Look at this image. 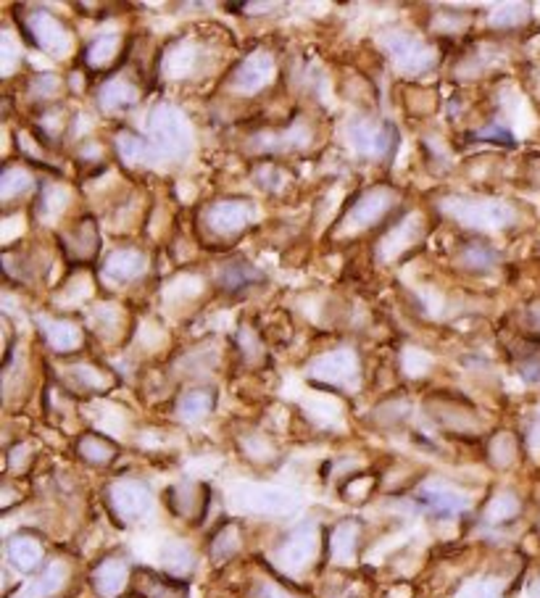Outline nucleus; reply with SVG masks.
I'll return each mask as SVG.
<instances>
[{
  "instance_id": "a19ab883",
  "label": "nucleus",
  "mask_w": 540,
  "mask_h": 598,
  "mask_svg": "<svg viewBox=\"0 0 540 598\" xmlns=\"http://www.w3.org/2000/svg\"><path fill=\"white\" fill-rule=\"evenodd\" d=\"M464 598H499V591H496V585H491V583H477V585H472V588L466 591Z\"/></svg>"
},
{
  "instance_id": "1a4fd4ad",
  "label": "nucleus",
  "mask_w": 540,
  "mask_h": 598,
  "mask_svg": "<svg viewBox=\"0 0 540 598\" xmlns=\"http://www.w3.org/2000/svg\"><path fill=\"white\" fill-rule=\"evenodd\" d=\"M253 219L250 201H219L206 212V227L219 238H238Z\"/></svg>"
},
{
  "instance_id": "dca6fc26",
  "label": "nucleus",
  "mask_w": 540,
  "mask_h": 598,
  "mask_svg": "<svg viewBox=\"0 0 540 598\" xmlns=\"http://www.w3.org/2000/svg\"><path fill=\"white\" fill-rule=\"evenodd\" d=\"M314 372L319 380L333 385H351L356 380V372H359V359L353 351L348 348H340L330 356H322L317 364H314Z\"/></svg>"
},
{
  "instance_id": "f257e3e1",
  "label": "nucleus",
  "mask_w": 540,
  "mask_h": 598,
  "mask_svg": "<svg viewBox=\"0 0 540 598\" xmlns=\"http://www.w3.org/2000/svg\"><path fill=\"white\" fill-rule=\"evenodd\" d=\"M148 137L153 151L171 156V159H182L190 151V132L185 119L169 108V106H159L153 108L151 119H148Z\"/></svg>"
},
{
  "instance_id": "aec40b11",
  "label": "nucleus",
  "mask_w": 540,
  "mask_h": 598,
  "mask_svg": "<svg viewBox=\"0 0 540 598\" xmlns=\"http://www.w3.org/2000/svg\"><path fill=\"white\" fill-rule=\"evenodd\" d=\"M66 580H69V567L64 561H50L45 564L38 580L24 594H19V598H53L66 585Z\"/></svg>"
},
{
  "instance_id": "37998d69",
  "label": "nucleus",
  "mask_w": 540,
  "mask_h": 598,
  "mask_svg": "<svg viewBox=\"0 0 540 598\" xmlns=\"http://www.w3.org/2000/svg\"><path fill=\"white\" fill-rule=\"evenodd\" d=\"M527 598H540V580L536 583V585H533V588H530V596Z\"/></svg>"
},
{
  "instance_id": "6e6552de",
  "label": "nucleus",
  "mask_w": 540,
  "mask_h": 598,
  "mask_svg": "<svg viewBox=\"0 0 540 598\" xmlns=\"http://www.w3.org/2000/svg\"><path fill=\"white\" fill-rule=\"evenodd\" d=\"M388 50L396 61L398 69L409 72V74H419L435 66V50L424 40H419L409 32H398L388 40Z\"/></svg>"
},
{
  "instance_id": "72a5a7b5",
  "label": "nucleus",
  "mask_w": 540,
  "mask_h": 598,
  "mask_svg": "<svg viewBox=\"0 0 540 598\" xmlns=\"http://www.w3.org/2000/svg\"><path fill=\"white\" fill-rule=\"evenodd\" d=\"M117 148H119L122 159L132 161V164H137V161L148 159V153L153 151L151 140L137 137V134H132V132H122V134L117 137Z\"/></svg>"
},
{
  "instance_id": "c85d7f7f",
  "label": "nucleus",
  "mask_w": 540,
  "mask_h": 598,
  "mask_svg": "<svg viewBox=\"0 0 540 598\" xmlns=\"http://www.w3.org/2000/svg\"><path fill=\"white\" fill-rule=\"evenodd\" d=\"M501 254L493 248V246H485V243H466L461 248V256L458 261L472 269V272H488L499 264Z\"/></svg>"
},
{
  "instance_id": "4468645a",
  "label": "nucleus",
  "mask_w": 540,
  "mask_h": 598,
  "mask_svg": "<svg viewBox=\"0 0 540 598\" xmlns=\"http://www.w3.org/2000/svg\"><path fill=\"white\" fill-rule=\"evenodd\" d=\"M126 580H129V564L119 556H109L92 569V588L100 598L119 596L126 588Z\"/></svg>"
},
{
  "instance_id": "58836bf2",
  "label": "nucleus",
  "mask_w": 540,
  "mask_h": 598,
  "mask_svg": "<svg viewBox=\"0 0 540 598\" xmlns=\"http://www.w3.org/2000/svg\"><path fill=\"white\" fill-rule=\"evenodd\" d=\"M527 5H503L499 8V13L493 16V24H499V27H511V24H517V22H525L527 16H514L517 11H525Z\"/></svg>"
},
{
  "instance_id": "2eb2a0df",
  "label": "nucleus",
  "mask_w": 540,
  "mask_h": 598,
  "mask_svg": "<svg viewBox=\"0 0 540 598\" xmlns=\"http://www.w3.org/2000/svg\"><path fill=\"white\" fill-rule=\"evenodd\" d=\"M145 266L148 261L140 251L135 248H122V251H114L106 256L103 264V277L114 285H126V282H135L137 277L145 274Z\"/></svg>"
},
{
  "instance_id": "473e14b6",
  "label": "nucleus",
  "mask_w": 540,
  "mask_h": 598,
  "mask_svg": "<svg viewBox=\"0 0 540 598\" xmlns=\"http://www.w3.org/2000/svg\"><path fill=\"white\" fill-rule=\"evenodd\" d=\"M517 514H519V501H517L514 493H506V490L496 493V496L488 501V507H485V519L493 522V524L509 522V519H514Z\"/></svg>"
},
{
  "instance_id": "bb28decb",
  "label": "nucleus",
  "mask_w": 540,
  "mask_h": 598,
  "mask_svg": "<svg viewBox=\"0 0 540 598\" xmlns=\"http://www.w3.org/2000/svg\"><path fill=\"white\" fill-rule=\"evenodd\" d=\"M77 451H80V456H83L84 462L92 464V467H106L117 456V446L111 440H106L103 435H95V432H87V435L80 438Z\"/></svg>"
},
{
  "instance_id": "6ab92c4d",
  "label": "nucleus",
  "mask_w": 540,
  "mask_h": 598,
  "mask_svg": "<svg viewBox=\"0 0 540 598\" xmlns=\"http://www.w3.org/2000/svg\"><path fill=\"white\" fill-rule=\"evenodd\" d=\"M5 554H8V561L19 569V572H32L38 569L42 561V543L30 535V533H19L8 541L5 546Z\"/></svg>"
},
{
  "instance_id": "7ed1b4c3",
  "label": "nucleus",
  "mask_w": 540,
  "mask_h": 598,
  "mask_svg": "<svg viewBox=\"0 0 540 598\" xmlns=\"http://www.w3.org/2000/svg\"><path fill=\"white\" fill-rule=\"evenodd\" d=\"M109 507L125 524H135L153 509L151 488L140 480H117L109 488Z\"/></svg>"
},
{
  "instance_id": "5701e85b",
  "label": "nucleus",
  "mask_w": 540,
  "mask_h": 598,
  "mask_svg": "<svg viewBox=\"0 0 540 598\" xmlns=\"http://www.w3.org/2000/svg\"><path fill=\"white\" fill-rule=\"evenodd\" d=\"M122 50V38L117 32H103L95 40H90L84 48V64L90 69H106L117 61Z\"/></svg>"
},
{
  "instance_id": "4be33fe9",
  "label": "nucleus",
  "mask_w": 540,
  "mask_h": 598,
  "mask_svg": "<svg viewBox=\"0 0 540 598\" xmlns=\"http://www.w3.org/2000/svg\"><path fill=\"white\" fill-rule=\"evenodd\" d=\"M61 243H64V251L69 254V258H74V261H87V258H92L98 254V230H95V224L87 219L83 221L74 232H66L64 238H61Z\"/></svg>"
},
{
  "instance_id": "e433bc0d",
  "label": "nucleus",
  "mask_w": 540,
  "mask_h": 598,
  "mask_svg": "<svg viewBox=\"0 0 540 598\" xmlns=\"http://www.w3.org/2000/svg\"><path fill=\"white\" fill-rule=\"evenodd\" d=\"M66 198H69V193L64 187H45L40 198V216L53 219L56 214H61L66 209Z\"/></svg>"
},
{
  "instance_id": "393cba45",
  "label": "nucleus",
  "mask_w": 540,
  "mask_h": 598,
  "mask_svg": "<svg viewBox=\"0 0 540 598\" xmlns=\"http://www.w3.org/2000/svg\"><path fill=\"white\" fill-rule=\"evenodd\" d=\"M164 569H167L169 577H174V580H182V577H187L193 569H196V554H193V549L187 546V543H182V541H169L167 546H164Z\"/></svg>"
},
{
  "instance_id": "f3484780",
  "label": "nucleus",
  "mask_w": 540,
  "mask_h": 598,
  "mask_svg": "<svg viewBox=\"0 0 540 598\" xmlns=\"http://www.w3.org/2000/svg\"><path fill=\"white\" fill-rule=\"evenodd\" d=\"M98 100H100L103 111H125V108H132L140 100V90L126 77H111L100 87Z\"/></svg>"
},
{
  "instance_id": "cd10ccee",
  "label": "nucleus",
  "mask_w": 540,
  "mask_h": 598,
  "mask_svg": "<svg viewBox=\"0 0 540 598\" xmlns=\"http://www.w3.org/2000/svg\"><path fill=\"white\" fill-rule=\"evenodd\" d=\"M213 393L211 390H187V393H182V398L177 401V414H179V420H185V422H198V420H204L211 414V409H213Z\"/></svg>"
},
{
  "instance_id": "a211bd4d",
  "label": "nucleus",
  "mask_w": 540,
  "mask_h": 598,
  "mask_svg": "<svg viewBox=\"0 0 540 598\" xmlns=\"http://www.w3.org/2000/svg\"><path fill=\"white\" fill-rule=\"evenodd\" d=\"M135 588L143 598H190L187 596V585L182 580L174 577H161L156 572H145L140 569L135 577Z\"/></svg>"
},
{
  "instance_id": "4c0bfd02",
  "label": "nucleus",
  "mask_w": 540,
  "mask_h": 598,
  "mask_svg": "<svg viewBox=\"0 0 540 598\" xmlns=\"http://www.w3.org/2000/svg\"><path fill=\"white\" fill-rule=\"evenodd\" d=\"M250 598H298L291 594L288 588H283L280 583H272V580H258L250 591Z\"/></svg>"
},
{
  "instance_id": "79ce46f5",
  "label": "nucleus",
  "mask_w": 540,
  "mask_h": 598,
  "mask_svg": "<svg viewBox=\"0 0 540 598\" xmlns=\"http://www.w3.org/2000/svg\"><path fill=\"white\" fill-rule=\"evenodd\" d=\"M530 314H533V322L540 327V303H536V306L530 308Z\"/></svg>"
},
{
  "instance_id": "b1692460",
  "label": "nucleus",
  "mask_w": 540,
  "mask_h": 598,
  "mask_svg": "<svg viewBox=\"0 0 540 598\" xmlns=\"http://www.w3.org/2000/svg\"><path fill=\"white\" fill-rule=\"evenodd\" d=\"M359 535H361V527H359V522H353V519H343V522L335 527L333 538H330V551H333L335 561L348 564V561L356 559Z\"/></svg>"
},
{
  "instance_id": "ea45409f",
  "label": "nucleus",
  "mask_w": 540,
  "mask_h": 598,
  "mask_svg": "<svg viewBox=\"0 0 540 598\" xmlns=\"http://www.w3.org/2000/svg\"><path fill=\"white\" fill-rule=\"evenodd\" d=\"M58 80L53 77V74H40L35 82H32V95L35 98H40V95H53L56 90H58Z\"/></svg>"
},
{
  "instance_id": "f03ea898",
  "label": "nucleus",
  "mask_w": 540,
  "mask_h": 598,
  "mask_svg": "<svg viewBox=\"0 0 540 598\" xmlns=\"http://www.w3.org/2000/svg\"><path fill=\"white\" fill-rule=\"evenodd\" d=\"M317 551H319V527L303 522L280 541V546L274 549V561L285 572H303L314 561Z\"/></svg>"
},
{
  "instance_id": "a878e982",
  "label": "nucleus",
  "mask_w": 540,
  "mask_h": 598,
  "mask_svg": "<svg viewBox=\"0 0 540 598\" xmlns=\"http://www.w3.org/2000/svg\"><path fill=\"white\" fill-rule=\"evenodd\" d=\"M261 280H264V274H261L256 266L243 264V261H240V264H227V266L219 272V277H216L219 288H224V290H230V293L246 290V288L261 282Z\"/></svg>"
},
{
  "instance_id": "ddd939ff",
  "label": "nucleus",
  "mask_w": 540,
  "mask_h": 598,
  "mask_svg": "<svg viewBox=\"0 0 540 598\" xmlns=\"http://www.w3.org/2000/svg\"><path fill=\"white\" fill-rule=\"evenodd\" d=\"M419 224H422L419 216H406V219L393 221V224L385 230L382 240L377 243V258L390 261V258H398V254H404L406 248H412L414 240L419 238V232H422Z\"/></svg>"
},
{
  "instance_id": "9d476101",
  "label": "nucleus",
  "mask_w": 540,
  "mask_h": 598,
  "mask_svg": "<svg viewBox=\"0 0 540 598\" xmlns=\"http://www.w3.org/2000/svg\"><path fill=\"white\" fill-rule=\"evenodd\" d=\"M353 148L364 156H390L398 145V132L390 125H372V122H353L348 127Z\"/></svg>"
},
{
  "instance_id": "39448f33",
  "label": "nucleus",
  "mask_w": 540,
  "mask_h": 598,
  "mask_svg": "<svg viewBox=\"0 0 540 598\" xmlns=\"http://www.w3.org/2000/svg\"><path fill=\"white\" fill-rule=\"evenodd\" d=\"M232 504L248 514H288L295 507V496L272 485H238Z\"/></svg>"
},
{
  "instance_id": "9b49d317",
  "label": "nucleus",
  "mask_w": 540,
  "mask_h": 598,
  "mask_svg": "<svg viewBox=\"0 0 540 598\" xmlns=\"http://www.w3.org/2000/svg\"><path fill=\"white\" fill-rule=\"evenodd\" d=\"M419 501L438 516H457L469 509V498L466 493H461L458 488L440 482V480H430L419 488Z\"/></svg>"
},
{
  "instance_id": "7c9ffc66",
  "label": "nucleus",
  "mask_w": 540,
  "mask_h": 598,
  "mask_svg": "<svg viewBox=\"0 0 540 598\" xmlns=\"http://www.w3.org/2000/svg\"><path fill=\"white\" fill-rule=\"evenodd\" d=\"M30 187H32V177L22 169V167L8 164V167L3 169V179H0V195H3V201H5V204H8V201H13V198H19V195H24Z\"/></svg>"
},
{
  "instance_id": "412c9836",
  "label": "nucleus",
  "mask_w": 540,
  "mask_h": 598,
  "mask_svg": "<svg viewBox=\"0 0 540 598\" xmlns=\"http://www.w3.org/2000/svg\"><path fill=\"white\" fill-rule=\"evenodd\" d=\"M40 325L45 341H48V345H50L56 353H74V351L83 345V333H80V327L72 325V322H61V319L50 322V319H45Z\"/></svg>"
},
{
  "instance_id": "f704fd0d",
  "label": "nucleus",
  "mask_w": 540,
  "mask_h": 598,
  "mask_svg": "<svg viewBox=\"0 0 540 598\" xmlns=\"http://www.w3.org/2000/svg\"><path fill=\"white\" fill-rule=\"evenodd\" d=\"M72 377H74V383L80 385L83 390H106V387L111 385L109 375L100 372V369H95V367H74V369H72Z\"/></svg>"
},
{
  "instance_id": "f8f14e48",
  "label": "nucleus",
  "mask_w": 540,
  "mask_h": 598,
  "mask_svg": "<svg viewBox=\"0 0 540 598\" xmlns=\"http://www.w3.org/2000/svg\"><path fill=\"white\" fill-rule=\"evenodd\" d=\"M274 77V61L269 53H250L246 61L238 64L232 74V87L238 92H256L264 85H269Z\"/></svg>"
},
{
  "instance_id": "c9c22d12",
  "label": "nucleus",
  "mask_w": 540,
  "mask_h": 598,
  "mask_svg": "<svg viewBox=\"0 0 540 598\" xmlns=\"http://www.w3.org/2000/svg\"><path fill=\"white\" fill-rule=\"evenodd\" d=\"M491 462L496 464V467H506L511 459H514V454H517V446H514V438L509 435V432H501L496 435L493 440H491Z\"/></svg>"
},
{
  "instance_id": "2f4dec72",
  "label": "nucleus",
  "mask_w": 540,
  "mask_h": 598,
  "mask_svg": "<svg viewBox=\"0 0 540 598\" xmlns=\"http://www.w3.org/2000/svg\"><path fill=\"white\" fill-rule=\"evenodd\" d=\"M240 551V530L235 524L222 527L213 541H211V559L213 561H227Z\"/></svg>"
},
{
  "instance_id": "423d86ee",
  "label": "nucleus",
  "mask_w": 540,
  "mask_h": 598,
  "mask_svg": "<svg viewBox=\"0 0 540 598\" xmlns=\"http://www.w3.org/2000/svg\"><path fill=\"white\" fill-rule=\"evenodd\" d=\"M446 214L458 219L464 227H506L514 219V209L501 201H446Z\"/></svg>"
},
{
  "instance_id": "0eeeda50",
  "label": "nucleus",
  "mask_w": 540,
  "mask_h": 598,
  "mask_svg": "<svg viewBox=\"0 0 540 598\" xmlns=\"http://www.w3.org/2000/svg\"><path fill=\"white\" fill-rule=\"evenodd\" d=\"M393 206H396V193H393L390 187H372V190H367V193L348 209L343 224H345V230H351V232H356V230L361 232V230H367V227H374Z\"/></svg>"
},
{
  "instance_id": "c756f323",
  "label": "nucleus",
  "mask_w": 540,
  "mask_h": 598,
  "mask_svg": "<svg viewBox=\"0 0 540 598\" xmlns=\"http://www.w3.org/2000/svg\"><path fill=\"white\" fill-rule=\"evenodd\" d=\"M167 501L179 516H190V514L204 509V498L198 493V485H187V482L167 490Z\"/></svg>"
},
{
  "instance_id": "20e7f679",
  "label": "nucleus",
  "mask_w": 540,
  "mask_h": 598,
  "mask_svg": "<svg viewBox=\"0 0 540 598\" xmlns=\"http://www.w3.org/2000/svg\"><path fill=\"white\" fill-rule=\"evenodd\" d=\"M24 30H27V38L32 43L38 45L40 50H45V53L56 56V58H61V56H66L72 50V32H69V27L58 16H53L50 11L30 13L27 22H24Z\"/></svg>"
}]
</instances>
